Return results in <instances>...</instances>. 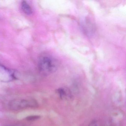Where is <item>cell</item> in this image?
<instances>
[{"mask_svg": "<svg viewBox=\"0 0 126 126\" xmlns=\"http://www.w3.org/2000/svg\"><path fill=\"white\" fill-rule=\"evenodd\" d=\"M58 67L57 60L51 56L45 55L41 57L38 62L39 70L44 76H48L56 71Z\"/></svg>", "mask_w": 126, "mask_h": 126, "instance_id": "1", "label": "cell"}, {"mask_svg": "<svg viewBox=\"0 0 126 126\" xmlns=\"http://www.w3.org/2000/svg\"><path fill=\"white\" fill-rule=\"evenodd\" d=\"M8 105L11 110L17 111L26 108H37L38 104L34 99L28 98L13 99L9 102Z\"/></svg>", "mask_w": 126, "mask_h": 126, "instance_id": "2", "label": "cell"}, {"mask_svg": "<svg viewBox=\"0 0 126 126\" xmlns=\"http://www.w3.org/2000/svg\"><path fill=\"white\" fill-rule=\"evenodd\" d=\"M16 78L14 71L0 64V82H9Z\"/></svg>", "mask_w": 126, "mask_h": 126, "instance_id": "3", "label": "cell"}, {"mask_svg": "<svg viewBox=\"0 0 126 126\" xmlns=\"http://www.w3.org/2000/svg\"><path fill=\"white\" fill-rule=\"evenodd\" d=\"M56 92L61 99H67L71 98V93L67 88H60L56 90Z\"/></svg>", "mask_w": 126, "mask_h": 126, "instance_id": "4", "label": "cell"}, {"mask_svg": "<svg viewBox=\"0 0 126 126\" xmlns=\"http://www.w3.org/2000/svg\"><path fill=\"white\" fill-rule=\"evenodd\" d=\"M21 8L23 12L27 15H30L32 13V9L30 5L26 1L21 3Z\"/></svg>", "mask_w": 126, "mask_h": 126, "instance_id": "5", "label": "cell"}, {"mask_svg": "<svg viewBox=\"0 0 126 126\" xmlns=\"http://www.w3.org/2000/svg\"><path fill=\"white\" fill-rule=\"evenodd\" d=\"M40 116L39 115H32L26 117V119L28 121H33L39 119Z\"/></svg>", "mask_w": 126, "mask_h": 126, "instance_id": "6", "label": "cell"}, {"mask_svg": "<svg viewBox=\"0 0 126 126\" xmlns=\"http://www.w3.org/2000/svg\"><path fill=\"white\" fill-rule=\"evenodd\" d=\"M88 126H98V124H97V122L95 120L92 121V122L90 123L89 125Z\"/></svg>", "mask_w": 126, "mask_h": 126, "instance_id": "7", "label": "cell"}, {"mask_svg": "<svg viewBox=\"0 0 126 126\" xmlns=\"http://www.w3.org/2000/svg\"><path fill=\"white\" fill-rule=\"evenodd\" d=\"M7 126H25L22 124H15Z\"/></svg>", "mask_w": 126, "mask_h": 126, "instance_id": "8", "label": "cell"}]
</instances>
